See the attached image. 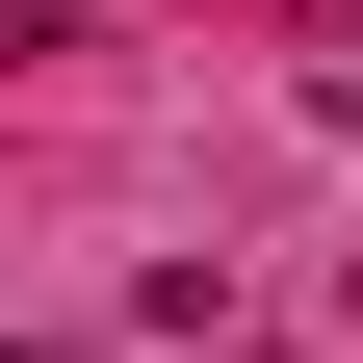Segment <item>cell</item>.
<instances>
[{
  "instance_id": "obj_1",
  "label": "cell",
  "mask_w": 363,
  "mask_h": 363,
  "mask_svg": "<svg viewBox=\"0 0 363 363\" xmlns=\"http://www.w3.org/2000/svg\"><path fill=\"white\" fill-rule=\"evenodd\" d=\"M0 363H78V337H26V311H0Z\"/></svg>"
}]
</instances>
